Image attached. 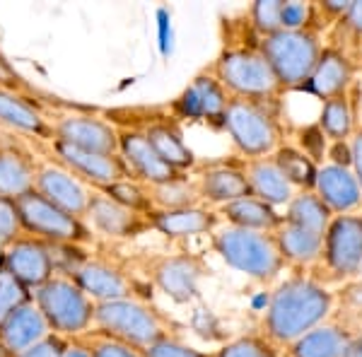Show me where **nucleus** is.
Here are the masks:
<instances>
[{
	"mask_svg": "<svg viewBox=\"0 0 362 357\" xmlns=\"http://www.w3.org/2000/svg\"><path fill=\"white\" fill-rule=\"evenodd\" d=\"M336 297L314 275L297 273L285 278L268 300L261 319V336L278 350L290 348L305 333L326 324L334 314Z\"/></svg>",
	"mask_w": 362,
	"mask_h": 357,
	"instance_id": "obj_1",
	"label": "nucleus"
},
{
	"mask_svg": "<svg viewBox=\"0 0 362 357\" xmlns=\"http://www.w3.org/2000/svg\"><path fill=\"white\" fill-rule=\"evenodd\" d=\"M92 331L124 341L133 348L148 350L155 343L172 338L174 324L145 297H126V300L97 302Z\"/></svg>",
	"mask_w": 362,
	"mask_h": 357,
	"instance_id": "obj_2",
	"label": "nucleus"
},
{
	"mask_svg": "<svg viewBox=\"0 0 362 357\" xmlns=\"http://www.w3.org/2000/svg\"><path fill=\"white\" fill-rule=\"evenodd\" d=\"M213 249L232 271L259 283L276 280L288 266L278 249L276 234L271 232H251L227 225L213 234Z\"/></svg>",
	"mask_w": 362,
	"mask_h": 357,
	"instance_id": "obj_3",
	"label": "nucleus"
},
{
	"mask_svg": "<svg viewBox=\"0 0 362 357\" xmlns=\"http://www.w3.org/2000/svg\"><path fill=\"white\" fill-rule=\"evenodd\" d=\"M34 302L56 336L83 338L95 329L97 302L90 300L87 292L66 273H56L49 283L34 290Z\"/></svg>",
	"mask_w": 362,
	"mask_h": 357,
	"instance_id": "obj_4",
	"label": "nucleus"
},
{
	"mask_svg": "<svg viewBox=\"0 0 362 357\" xmlns=\"http://www.w3.org/2000/svg\"><path fill=\"white\" fill-rule=\"evenodd\" d=\"M210 73L220 80V85L230 92V97L266 104L285 92L264 54L259 49H249V46L225 49L215 58Z\"/></svg>",
	"mask_w": 362,
	"mask_h": 357,
	"instance_id": "obj_5",
	"label": "nucleus"
},
{
	"mask_svg": "<svg viewBox=\"0 0 362 357\" xmlns=\"http://www.w3.org/2000/svg\"><path fill=\"white\" fill-rule=\"evenodd\" d=\"M259 51L271 63L283 90H297L309 83L324 46L319 42V32L312 29H302V32L280 29L271 37L261 39Z\"/></svg>",
	"mask_w": 362,
	"mask_h": 357,
	"instance_id": "obj_6",
	"label": "nucleus"
},
{
	"mask_svg": "<svg viewBox=\"0 0 362 357\" xmlns=\"http://www.w3.org/2000/svg\"><path fill=\"white\" fill-rule=\"evenodd\" d=\"M223 128L230 136L237 152L247 160L276 155L280 148V126L276 116L266 109L264 102L232 97L225 111Z\"/></svg>",
	"mask_w": 362,
	"mask_h": 357,
	"instance_id": "obj_7",
	"label": "nucleus"
},
{
	"mask_svg": "<svg viewBox=\"0 0 362 357\" xmlns=\"http://www.w3.org/2000/svg\"><path fill=\"white\" fill-rule=\"evenodd\" d=\"M362 268V213L336 215L324 234V249L312 273L319 283H350Z\"/></svg>",
	"mask_w": 362,
	"mask_h": 357,
	"instance_id": "obj_8",
	"label": "nucleus"
},
{
	"mask_svg": "<svg viewBox=\"0 0 362 357\" xmlns=\"http://www.w3.org/2000/svg\"><path fill=\"white\" fill-rule=\"evenodd\" d=\"M17 210H20L25 234L42 239L46 244L87 247V244L95 242V232L87 227L83 218H75V215L61 210L37 191L17 198Z\"/></svg>",
	"mask_w": 362,
	"mask_h": 357,
	"instance_id": "obj_9",
	"label": "nucleus"
},
{
	"mask_svg": "<svg viewBox=\"0 0 362 357\" xmlns=\"http://www.w3.org/2000/svg\"><path fill=\"white\" fill-rule=\"evenodd\" d=\"M150 283L174 304H189L198 297V285L208 273L206 259L201 254L181 251V254L155 256L145 266Z\"/></svg>",
	"mask_w": 362,
	"mask_h": 357,
	"instance_id": "obj_10",
	"label": "nucleus"
},
{
	"mask_svg": "<svg viewBox=\"0 0 362 357\" xmlns=\"http://www.w3.org/2000/svg\"><path fill=\"white\" fill-rule=\"evenodd\" d=\"M70 278H73L75 283L87 292V297L95 302L140 297L138 280L133 278L126 266H121L119 261H112L109 256L90 254L73 273H70Z\"/></svg>",
	"mask_w": 362,
	"mask_h": 357,
	"instance_id": "obj_11",
	"label": "nucleus"
},
{
	"mask_svg": "<svg viewBox=\"0 0 362 357\" xmlns=\"http://www.w3.org/2000/svg\"><path fill=\"white\" fill-rule=\"evenodd\" d=\"M51 152H54V160L58 165H63L70 174H75L92 191L133 179L131 169L121 160V155H99V152L78 150L66 143H58V140L51 143Z\"/></svg>",
	"mask_w": 362,
	"mask_h": 357,
	"instance_id": "obj_12",
	"label": "nucleus"
},
{
	"mask_svg": "<svg viewBox=\"0 0 362 357\" xmlns=\"http://www.w3.org/2000/svg\"><path fill=\"white\" fill-rule=\"evenodd\" d=\"M54 140L99 155H119V126L83 111L58 116L54 121Z\"/></svg>",
	"mask_w": 362,
	"mask_h": 357,
	"instance_id": "obj_13",
	"label": "nucleus"
},
{
	"mask_svg": "<svg viewBox=\"0 0 362 357\" xmlns=\"http://www.w3.org/2000/svg\"><path fill=\"white\" fill-rule=\"evenodd\" d=\"M230 99V92L220 85V80L210 70H203L172 104L174 119H203L210 126H223Z\"/></svg>",
	"mask_w": 362,
	"mask_h": 357,
	"instance_id": "obj_14",
	"label": "nucleus"
},
{
	"mask_svg": "<svg viewBox=\"0 0 362 357\" xmlns=\"http://www.w3.org/2000/svg\"><path fill=\"white\" fill-rule=\"evenodd\" d=\"M0 261L32 292L39 290L56 275L51 244H46L37 237H29V234H22L10 247H5L3 254H0Z\"/></svg>",
	"mask_w": 362,
	"mask_h": 357,
	"instance_id": "obj_15",
	"label": "nucleus"
},
{
	"mask_svg": "<svg viewBox=\"0 0 362 357\" xmlns=\"http://www.w3.org/2000/svg\"><path fill=\"white\" fill-rule=\"evenodd\" d=\"M83 220L95 234H102L107 239H121V242L136 239L140 234L153 230L148 215L133 213V210L119 206V203H114L112 198H107L99 191L92 193Z\"/></svg>",
	"mask_w": 362,
	"mask_h": 357,
	"instance_id": "obj_16",
	"label": "nucleus"
},
{
	"mask_svg": "<svg viewBox=\"0 0 362 357\" xmlns=\"http://www.w3.org/2000/svg\"><path fill=\"white\" fill-rule=\"evenodd\" d=\"M34 191L42 193L46 201H51L54 206L75 215V218H85L90 198L95 193L90 186L75 177V174H70L66 167L58 165L56 160L39 162L37 189Z\"/></svg>",
	"mask_w": 362,
	"mask_h": 357,
	"instance_id": "obj_17",
	"label": "nucleus"
},
{
	"mask_svg": "<svg viewBox=\"0 0 362 357\" xmlns=\"http://www.w3.org/2000/svg\"><path fill=\"white\" fill-rule=\"evenodd\" d=\"M119 155L131 169L133 179L145 186L167 184V181L181 179L186 174L177 172L162 160L145 138L143 131H131V128H121L119 131Z\"/></svg>",
	"mask_w": 362,
	"mask_h": 357,
	"instance_id": "obj_18",
	"label": "nucleus"
},
{
	"mask_svg": "<svg viewBox=\"0 0 362 357\" xmlns=\"http://www.w3.org/2000/svg\"><path fill=\"white\" fill-rule=\"evenodd\" d=\"M0 126L27 138L49 140V143L54 140V121L46 119L44 111L32 99L8 85H0Z\"/></svg>",
	"mask_w": 362,
	"mask_h": 357,
	"instance_id": "obj_19",
	"label": "nucleus"
},
{
	"mask_svg": "<svg viewBox=\"0 0 362 357\" xmlns=\"http://www.w3.org/2000/svg\"><path fill=\"white\" fill-rule=\"evenodd\" d=\"M39 162L17 140L0 138V196L17 198L37 189Z\"/></svg>",
	"mask_w": 362,
	"mask_h": 357,
	"instance_id": "obj_20",
	"label": "nucleus"
},
{
	"mask_svg": "<svg viewBox=\"0 0 362 357\" xmlns=\"http://www.w3.org/2000/svg\"><path fill=\"white\" fill-rule=\"evenodd\" d=\"M317 196L326 203V208L336 215H358L362 210V189L355 179L353 167L338 165H319Z\"/></svg>",
	"mask_w": 362,
	"mask_h": 357,
	"instance_id": "obj_21",
	"label": "nucleus"
},
{
	"mask_svg": "<svg viewBox=\"0 0 362 357\" xmlns=\"http://www.w3.org/2000/svg\"><path fill=\"white\" fill-rule=\"evenodd\" d=\"M51 336V329L46 324L42 309L37 302H27L20 309H15L8 319L0 324V350L5 355L15 357L25 350L34 348Z\"/></svg>",
	"mask_w": 362,
	"mask_h": 357,
	"instance_id": "obj_22",
	"label": "nucleus"
},
{
	"mask_svg": "<svg viewBox=\"0 0 362 357\" xmlns=\"http://www.w3.org/2000/svg\"><path fill=\"white\" fill-rule=\"evenodd\" d=\"M355 80V66L348 58V54L338 46H324L321 58L314 68L312 78L305 85L312 95H317L321 102L334 99L341 95H348Z\"/></svg>",
	"mask_w": 362,
	"mask_h": 357,
	"instance_id": "obj_23",
	"label": "nucleus"
},
{
	"mask_svg": "<svg viewBox=\"0 0 362 357\" xmlns=\"http://www.w3.org/2000/svg\"><path fill=\"white\" fill-rule=\"evenodd\" d=\"M196 184L198 191H201V201L218 208L254 196L242 165L232 167L227 162H215V165H210L208 169H203L198 174Z\"/></svg>",
	"mask_w": 362,
	"mask_h": 357,
	"instance_id": "obj_24",
	"label": "nucleus"
},
{
	"mask_svg": "<svg viewBox=\"0 0 362 357\" xmlns=\"http://www.w3.org/2000/svg\"><path fill=\"white\" fill-rule=\"evenodd\" d=\"M148 220L153 230L165 234L167 239H189L215 232L220 215L218 210H210L206 206H194L181 210H153Z\"/></svg>",
	"mask_w": 362,
	"mask_h": 357,
	"instance_id": "obj_25",
	"label": "nucleus"
},
{
	"mask_svg": "<svg viewBox=\"0 0 362 357\" xmlns=\"http://www.w3.org/2000/svg\"><path fill=\"white\" fill-rule=\"evenodd\" d=\"M244 174L251 186V193L256 198H261L264 203L273 208L290 206V201L297 196V189L285 179V174L280 172L278 162L271 157H259V160H247L244 162Z\"/></svg>",
	"mask_w": 362,
	"mask_h": 357,
	"instance_id": "obj_26",
	"label": "nucleus"
},
{
	"mask_svg": "<svg viewBox=\"0 0 362 357\" xmlns=\"http://www.w3.org/2000/svg\"><path fill=\"white\" fill-rule=\"evenodd\" d=\"M145 138L150 140V145L155 148L157 155L167 162L172 169H177L181 174H189L191 169L198 167L196 152L186 145L184 131H181L179 121L174 116H165V119L155 121L145 128Z\"/></svg>",
	"mask_w": 362,
	"mask_h": 357,
	"instance_id": "obj_27",
	"label": "nucleus"
},
{
	"mask_svg": "<svg viewBox=\"0 0 362 357\" xmlns=\"http://www.w3.org/2000/svg\"><path fill=\"white\" fill-rule=\"evenodd\" d=\"M218 215L225 218L230 227H239V230H251V232L276 234L280 230V225H283V215L278 213V208L268 206V203H264L256 196L227 203V206L218 210Z\"/></svg>",
	"mask_w": 362,
	"mask_h": 357,
	"instance_id": "obj_28",
	"label": "nucleus"
},
{
	"mask_svg": "<svg viewBox=\"0 0 362 357\" xmlns=\"http://www.w3.org/2000/svg\"><path fill=\"white\" fill-rule=\"evenodd\" d=\"M350 338H353V333L343 324L326 321L314 331L305 333L290 348H285V353L288 357H343Z\"/></svg>",
	"mask_w": 362,
	"mask_h": 357,
	"instance_id": "obj_29",
	"label": "nucleus"
},
{
	"mask_svg": "<svg viewBox=\"0 0 362 357\" xmlns=\"http://www.w3.org/2000/svg\"><path fill=\"white\" fill-rule=\"evenodd\" d=\"M276 242L285 263L305 268V266H314L319 261L321 249H324V234L309 232L305 227L290 225V222L283 220L280 230L276 232Z\"/></svg>",
	"mask_w": 362,
	"mask_h": 357,
	"instance_id": "obj_30",
	"label": "nucleus"
},
{
	"mask_svg": "<svg viewBox=\"0 0 362 357\" xmlns=\"http://www.w3.org/2000/svg\"><path fill=\"white\" fill-rule=\"evenodd\" d=\"M283 220L290 222V225L305 227L309 232L326 234L331 220H334V213L326 208V203L317 196V191H297V196L285 208Z\"/></svg>",
	"mask_w": 362,
	"mask_h": 357,
	"instance_id": "obj_31",
	"label": "nucleus"
},
{
	"mask_svg": "<svg viewBox=\"0 0 362 357\" xmlns=\"http://www.w3.org/2000/svg\"><path fill=\"white\" fill-rule=\"evenodd\" d=\"M317 124L331 143H348L355 136V111L350 107V97L341 95L334 99H326L321 104Z\"/></svg>",
	"mask_w": 362,
	"mask_h": 357,
	"instance_id": "obj_32",
	"label": "nucleus"
},
{
	"mask_svg": "<svg viewBox=\"0 0 362 357\" xmlns=\"http://www.w3.org/2000/svg\"><path fill=\"white\" fill-rule=\"evenodd\" d=\"M273 160L278 162L280 172L285 174V179L295 186L297 191H314L317 186V174L319 167L295 145H280L273 155Z\"/></svg>",
	"mask_w": 362,
	"mask_h": 357,
	"instance_id": "obj_33",
	"label": "nucleus"
},
{
	"mask_svg": "<svg viewBox=\"0 0 362 357\" xmlns=\"http://www.w3.org/2000/svg\"><path fill=\"white\" fill-rule=\"evenodd\" d=\"M150 198H153L155 210H181V208H194L201 206V191H198L196 181L189 179V174L181 179L167 181V184L148 186Z\"/></svg>",
	"mask_w": 362,
	"mask_h": 357,
	"instance_id": "obj_34",
	"label": "nucleus"
},
{
	"mask_svg": "<svg viewBox=\"0 0 362 357\" xmlns=\"http://www.w3.org/2000/svg\"><path fill=\"white\" fill-rule=\"evenodd\" d=\"M99 193H104V196L112 198L114 203H119V206L133 210V213H138V215H150L155 210L153 198H150V189L136 179L121 181V184L107 186V189H99Z\"/></svg>",
	"mask_w": 362,
	"mask_h": 357,
	"instance_id": "obj_35",
	"label": "nucleus"
},
{
	"mask_svg": "<svg viewBox=\"0 0 362 357\" xmlns=\"http://www.w3.org/2000/svg\"><path fill=\"white\" fill-rule=\"evenodd\" d=\"M32 300H34V292L25 288V285L5 268V263L0 261V324H3L15 309H20L22 304H27Z\"/></svg>",
	"mask_w": 362,
	"mask_h": 357,
	"instance_id": "obj_36",
	"label": "nucleus"
},
{
	"mask_svg": "<svg viewBox=\"0 0 362 357\" xmlns=\"http://www.w3.org/2000/svg\"><path fill=\"white\" fill-rule=\"evenodd\" d=\"M215 357H280V350L261 333H247L223 345Z\"/></svg>",
	"mask_w": 362,
	"mask_h": 357,
	"instance_id": "obj_37",
	"label": "nucleus"
},
{
	"mask_svg": "<svg viewBox=\"0 0 362 357\" xmlns=\"http://www.w3.org/2000/svg\"><path fill=\"white\" fill-rule=\"evenodd\" d=\"M341 302V319H336L338 324H343L350 333H362V280H350L341 288L338 295Z\"/></svg>",
	"mask_w": 362,
	"mask_h": 357,
	"instance_id": "obj_38",
	"label": "nucleus"
},
{
	"mask_svg": "<svg viewBox=\"0 0 362 357\" xmlns=\"http://www.w3.org/2000/svg\"><path fill=\"white\" fill-rule=\"evenodd\" d=\"M280 10H283V0H256L249 8V22L261 39L283 29L280 27Z\"/></svg>",
	"mask_w": 362,
	"mask_h": 357,
	"instance_id": "obj_39",
	"label": "nucleus"
},
{
	"mask_svg": "<svg viewBox=\"0 0 362 357\" xmlns=\"http://www.w3.org/2000/svg\"><path fill=\"white\" fill-rule=\"evenodd\" d=\"M85 341L90 343L92 357H148L145 350L133 348L124 341H116L112 336H104L99 331H90L85 336Z\"/></svg>",
	"mask_w": 362,
	"mask_h": 357,
	"instance_id": "obj_40",
	"label": "nucleus"
},
{
	"mask_svg": "<svg viewBox=\"0 0 362 357\" xmlns=\"http://www.w3.org/2000/svg\"><path fill=\"white\" fill-rule=\"evenodd\" d=\"M317 15V5H309V3H285L283 0V10H280V27L288 29V32H302V29H317L312 27V20Z\"/></svg>",
	"mask_w": 362,
	"mask_h": 357,
	"instance_id": "obj_41",
	"label": "nucleus"
},
{
	"mask_svg": "<svg viewBox=\"0 0 362 357\" xmlns=\"http://www.w3.org/2000/svg\"><path fill=\"white\" fill-rule=\"evenodd\" d=\"M25 230H22L20 210H17V201L13 198L0 196V247H10L15 239H20Z\"/></svg>",
	"mask_w": 362,
	"mask_h": 357,
	"instance_id": "obj_42",
	"label": "nucleus"
},
{
	"mask_svg": "<svg viewBox=\"0 0 362 357\" xmlns=\"http://www.w3.org/2000/svg\"><path fill=\"white\" fill-rule=\"evenodd\" d=\"M300 150L305 152L317 167L321 160H326L324 155L329 152V138L324 136L319 124H309L300 131Z\"/></svg>",
	"mask_w": 362,
	"mask_h": 357,
	"instance_id": "obj_43",
	"label": "nucleus"
},
{
	"mask_svg": "<svg viewBox=\"0 0 362 357\" xmlns=\"http://www.w3.org/2000/svg\"><path fill=\"white\" fill-rule=\"evenodd\" d=\"M145 355L148 357H215V353H203V350L194 348V345H186L184 341H179L177 336L155 343L153 348L145 350Z\"/></svg>",
	"mask_w": 362,
	"mask_h": 357,
	"instance_id": "obj_44",
	"label": "nucleus"
},
{
	"mask_svg": "<svg viewBox=\"0 0 362 357\" xmlns=\"http://www.w3.org/2000/svg\"><path fill=\"white\" fill-rule=\"evenodd\" d=\"M66 341L68 338H61V336H56V333H51L46 341H42L39 345H34V348H29L15 357H63V353H66Z\"/></svg>",
	"mask_w": 362,
	"mask_h": 357,
	"instance_id": "obj_45",
	"label": "nucleus"
},
{
	"mask_svg": "<svg viewBox=\"0 0 362 357\" xmlns=\"http://www.w3.org/2000/svg\"><path fill=\"white\" fill-rule=\"evenodd\" d=\"M350 5H353V0H324V3L317 5V10L324 15V20H338V22H341L343 17L348 15Z\"/></svg>",
	"mask_w": 362,
	"mask_h": 357,
	"instance_id": "obj_46",
	"label": "nucleus"
},
{
	"mask_svg": "<svg viewBox=\"0 0 362 357\" xmlns=\"http://www.w3.org/2000/svg\"><path fill=\"white\" fill-rule=\"evenodd\" d=\"M326 155H329L331 165L353 167V148H350V140H348V143H331V148H329Z\"/></svg>",
	"mask_w": 362,
	"mask_h": 357,
	"instance_id": "obj_47",
	"label": "nucleus"
},
{
	"mask_svg": "<svg viewBox=\"0 0 362 357\" xmlns=\"http://www.w3.org/2000/svg\"><path fill=\"white\" fill-rule=\"evenodd\" d=\"M341 25L348 29V32H353L355 37L362 39V0H353V5H350L348 15L341 20Z\"/></svg>",
	"mask_w": 362,
	"mask_h": 357,
	"instance_id": "obj_48",
	"label": "nucleus"
},
{
	"mask_svg": "<svg viewBox=\"0 0 362 357\" xmlns=\"http://www.w3.org/2000/svg\"><path fill=\"white\" fill-rule=\"evenodd\" d=\"M350 148H353V172L362 189V128L355 131V136L350 138Z\"/></svg>",
	"mask_w": 362,
	"mask_h": 357,
	"instance_id": "obj_49",
	"label": "nucleus"
},
{
	"mask_svg": "<svg viewBox=\"0 0 362 357\" xmlns=\"http://www.w3.org/2000/svg\"><path fill=\"white\" fill-rule=\"evenodd\" d=\"M63 357H92V350H90V343L83 338H68L66 341V353Z\"/></svg>",
	"mask_w": 362,
	"mask_h": 357,
	"instance_id": "obj_50",
	"label": "nucleus"
},
{
	"mask_svg": "<svg viewBox=\"0 0 362 357\" xmlns=\"http://www.w3.org/2000/svg\"><path fill=\"white\" fill-rule=\"evenodd\" d=\"M343 357H362V333H353Z\"/></svg>",
	"mask_w": 362,
	"mask_h": 357,
	"instance_id": "obj_51",
	"label": "nucleus"
},
{
	"mask_svg": "<svg viewBox=\"0 0 362 357\" xmlns=\"http://www.w3.org/2000/svg\"><path fill=\"white\" fill-rule=\"evenodd\" d=\"M358 54H360V63H362V39H360V46H358Z\"/></svg>",
	"mask_w": 362,
	"mask_h": 357,
	"instance_id": "obj_52",
	"label": "nucleus"
},
{
	"mask_svg": "<svg viewBox=\"0 0 362 357\" xmlns=\"http://www.w3.org/2000/svg\"><path fill=\"white\" fill-rule=\"evenodd\" d=\"M358 278H360V280H362V268H360V275H358Z\"/></svg>",
	"mask_w": 362,
	"mask_h": 357,
	"instance_id": "obj_53",
	"label": "nucleus"
}]
</instances>
